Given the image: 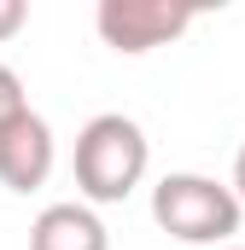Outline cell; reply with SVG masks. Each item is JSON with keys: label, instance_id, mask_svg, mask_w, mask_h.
Segmentation results:
<instances>
[{"label": "cell", "instance_id": "7a4b0ae2", "mask_svg": "<svg viewBox=\"0 0 245 250\" xmlns=\"http://www.w3.org/2000/svg\"><path fill=\"white\" fill-rule=\"evenodd\" d=\"M240 192L210 175H164L152 187V221L181 245H228L240 233Z\"/></svg>", "mask_w": 245, "mask_h": 250}, {"label": "cell", "instance_id": "ba28073f", "mask_svg": "<svg viewBox=\"0 0 245 250\" xmlns=\"http://www.w3.org/2000/svg\"><path fill=\"white\" fill-rule=\"evenodd\" d=\"M234 192H240V204H245V146H240V157H234Z\"/></svg>", "mask_w": 245, "mask_h": 250}, {"label": "cell", "instance_id": "3957f363", "mask_svg": "<svg viewBox=\"0 0 245 250\" xmlns=\"http://www.w3.org/2000/svg\"><path fill=\"white\" fill-rule=\"evenodd\" d=\"M94 23H99L105 47H117V53H152V47H170L181 35L193 23V12L170 6V0H99Z\"/></svg>", "mask_w": 245, "mask_h": 250}, {"label": "cell", "instance_id": "277c9868", "mask_svg": "<svg viewBox=\"0 0 245 250\" xmlns=\"http://www.w3.org/2000/svg\"><path fill=\"white\" fill-rule=\"evenodd\" d=\"M53 175V128L35 111H18L12 123H0V187L35 192Z\"/></svg>", "mask_w": 245, "mask_h": 250}, {"label": "cell", "instance_id": "8992f818", "mask_svg": "<svg viewBox=\"0 0 245 250\" xmlns=\"http://www.w3.org/2000/svg\"><path fill=\"white\" fill-rule=\"evenodd\" d=\"M18 111H29V105H24V82H18L12 64H0V123H12Z\"/></svg>", "mask_w": 245, "mask_h": 250}, {"label": "cell", "instance_id": "52a82bcc", "mask_svg": "<svg viewBox=\"0 0 245 250\" xmlns=\"http://www.w3.org/2000/svg\"><path fill=\"white\" fill-rule=\"evenodd\" d=\"M24 23H29V6L24 0H0V41H12Z\"/></svg>", "mask_w": 245, "mask_h": 250}, {"label": "cell", "instance_id": "9c48e42d", "mask_svg": "<svg viewBox=\"0 0 245 250\" xmlns=\"http://www.w3.org/2000/svg\"><path fill=\"white\" fill-rule=\"evenodd\" d=\"M222 250H240V245H222Z\"/></svg>", "mask_w": 245, "mask_h": 250}, {"label": "cell", "instance_id": "5b68a950", "mask_svg": "<svg viewBox=\"0 0 245 250\" xmlns=\"http://www.w3.org/2000/svg\"><path fill=\"white\" fill-rule=\"evenodd\" d=\"M29 250H111V233L88 204H47L29 227Z\"/></svg>", "mask_w": 245, "mask_h": 250}, {"label": "cell", "instance_id": "6da1fadb", "mask_svg": "<svg viewBox=\"0 0 245 250\" xmlns=\"http://www.w3.org/2000/svg\"><path fill=\"white\" fill-rule=\"evenodd\" d=\"M146 163H152V146L140 123L122 111H105L76 134V187L94 204H122L146 181Z\"/></svg>", "mask_w": 245, "mask_h": 250}]
</instances>
